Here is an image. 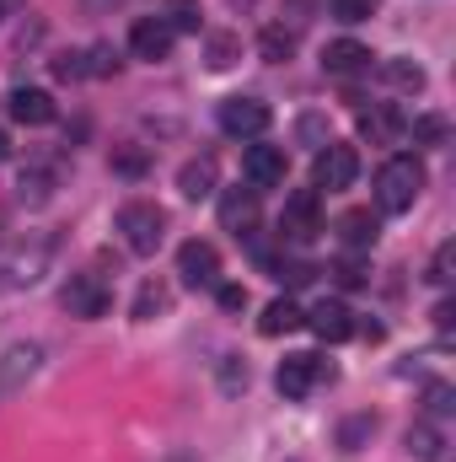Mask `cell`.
I'll list each match as a JSON object with an SVG mask.
<instances>
[{
  "mask_svg": "<svg viewBox=\"0 0 456 462\" xmlns=\"http://www.w3.org/2000/svg\"><path fill=\"white\" fill-rule=\"evenodd\" d=\"M376 11V0H333V16L339 22H365Z\"/></svg>",
  "mask_w": 456,
  "mask_h": 462,
  "instance_id": "cell-33",
  "label": "cell"
},
{
  "mask_svg": "<svg viewBox=\"0 0 456 462\" xmlns=\"http://www.w3.org/2000/svg\"><path fill=\"white\" fill-rule=\"evenodd\" d=\"M221 226L236 231V236L258 226V189H226L221 194Z\"/></svg>",
  "mask_w": 456,
  "mask_h": 462,
  "instance_id": "cell-16",
  "label": "cell"
},
{
  "mask_svg": "<svg viewBox=\"0 0 456 462\" xmlns=\"http://www.w3.org/2000/svg\"><path fill=\"white\" fill-rule=\"evenodd\" d=\"M178 274H183L188 285H221V253L194 236V242L178 247Z\"/></svg>",
  "mask_w": 456,
  "mask_h": 462,
  "instance_id": "cell-11",
  "label": "cell"
},
{
  "mask_svg": "<svg viewBox=\"0 0 456 462\" xmlns=\"http://www.w3.org/2000/svg\"><path fill=\"white\" fill-rule=\"evenodd\" d=\"M408 134H414V145H446V118L441 114H419L408 124Z\"/></svg>",
  "mask_w": 456,
  "mask_h": 462,
  "instance_id": "cell-25",
  "label": "cell"
},
{
  "mask_svg": "<svg viewBox=\"0 0 456 462\" xmlns=\"http://www.w3.org/2000/svg\"><path fill=\"white\" fill-rule=\"evenodd\" d=\"M215 178H221L215 156H194V162H183L178 189H183V199H210V194H215Z\"/></svg>",
  "mask_w": 456,
  "mask_h": 462,
  "instance_id": "cell-17",
  "label": "cell"
},
{
  "mask_svg": "<svg viewBox=\"0 0 456 462\" xmlns=\"http://www.w3.org/2000/svg\"><path fill=\"white\" fill-rule=\"evenodd\" d=\"M5 114L16 118V124H49L54 118V97L43 92V87H11V97H5Z\"/></svg>",
  "mask_w": 456,
  "mask_h": 462,
  "instance_id": "cell-14",
  "label": "cell"
},
{
  "mask_svg": "<svg viewBox=\"0 0 456 462\" xmlns=\"http://www.w3.org/2000/svg\"><path fill=\"white\" fill-rule=\"evenodd\" d=\"M167 307H172V291H167V285H156V280L140 285V296H134V318H140V323H150V318L167 312Z\"/></svg>",
  "mask_w": 456,
  "mask_h": 462,
  "instance_id": "cell-23",
  "label": "cell"
},
{
  "mask_svg": "<svg viewBox=\"0 0 456 462\" xmlns=\"http://www.w3.org/2000/svg\"><path fill=\"white\" fill-rule=\"evenodd\" d=\"M87 60H92V65H87V76H114V70H118V54L108 49V43H97Z\"/></svg>",
  "mask_w": 456,
  "mask_h": 462,
  "instance_id": "cell-32",
  "label": "cell"
},
{
  "mask_svg": "<svg viewBox=\"0 0 456 462\" xmlns=\"http://www.w3.org/2000/svg\"><path fill=\"white\" fill-rule=\"evenodd\" d=\"M435 328H441V334L456 328V301H441V307H435Z\"/></svg>",
  "mask_w": 456,
  "mask_h": 462,
  "instance_id": "cell-37",
  "label": "cell"
},
{
  "mask_svg": "<svg viewBox=\"0 0 456 462\" xmlns=\"http://www.w3.org/2000/svg\"><path fill=\"white\" fill-rule=\"evenodd\" d=\"M274 269H279L285 285H312V280H317V269H312L306 258H290V263H274Z\"/></svg>",
  "mask_w": 456,
  "mask_h": 462,
  "instance_id": "cell-31",
  "label": "cell"
},
{
  "mask_svg": "<svg viewBox=\"0 0 456 462\" xmlns=\"http://www.w3.org/2000/svg\"><path fill=\"white\" fill-rule=\"evenodd\" d=\"M16 194H22L27 205H43V199L54 194V167H49V162H32V167L22 172V183H16Z\"/></svg>",
  "mask_w": 456,
  "mask_h": 462,
  "instance_id": "cell-22",
  "label": "cell"
},
{
  "mask_svg": "<svg viewBox=\"0 0 456 462\" xmlns=\"http://www.w3.org/2000/svg\"><path fill=\"white\" fill-rule=\"evenodd\" d=\"M408 452H419L424 462H441L446 457V436H441V425H435V420L408 425Z\"/></svg>",
  "mask_w": 456,
  "mask_h": 462,
  "instance_id": "cell-21",
  "label": "cell"
},
{
  "mask_svg": "<svg viewBox=\"0 0 456 462\" xmlns=\"http://www.w3.org/2000/svg\"><path fill=\"white\" fill-rule=\"evenodd\" d=\"M5 156H11V140H5V129H0V162H5Z\"/></svg>",
  "mask_w": 456,
  "mask_h": 462,
  "instance_id": "cell-39",
  "label": "cell"
},
{
  "mask_svg": "<svg viewBox=\"0 0 456 462\" xmlns=\"http://www.w3.org/2000/svg\"><path fill=\"white\" fill-rule=\"evenodd\" d=\"M59 301H65V312L70 318H108V307H114V291L97 280V274H70V285L59 291Z\"/></svg>",
  "mask_w": 456,
  "mask_h": 462,
  "instance_id": "cell-4",
  "label": "cell"
},
{
  "mask_svg": "<svg viewBox=\"0 0 456 462\" xmlns=\"http://www.w3.org/2000/svg\"><path fill=\"white\" fill-rule=\"evenodd\" d=\"M376 216H370V210H349V216H343L339 221V236H343V247H349V253H365V247H376Z\"/></svg>",
  "mask_w": 456,
  "mask_h": 462,
  "instance_id": "cell-20",
  "label": "cell"
},
{
  "mask_svg": "<svg viewBox=\"0 0 456 462\" xmlns=\"http://www.w3.org/2000/svg\"><path fill=\"white\" fill-rule=\"evenodd\" d=\"M221 307H226V312H242V307H247V291H242V285H221Z\"/></svg>",
  "mask_w": 456,
  "mask_h": 462,
  "instance_id": "cell-36",
  "label": "cell"
},
{
  "mask_svg": "<svg viewBox=\"0 0 456 462\" xmlns=\"http://www.w3.org/2000/svg\"><path fill=\"white\" fill-rule=\"evenodd\" d=\"M172 43H178V32H172L161 16H140V22H134V32H129V49H134V60H150V65L172 60Z\"/></svg>",
  "mask_w": 456,
  "mask_h": 462,
  "instance_id": "cell-9",
  "label": "cell"
},
{
  "mask_svg": "<svg viewBox=\"0 0 456 462\" xmlns=\"http://www.w3.org/2000/svg\"><path fill=\"white\" fill-rule=\"evenodd\" d=\"M381 76H387L397 92H419V87H424V70H419L414 60H387V65H381Z\"/></svg>",
  "mask_w": 456,
  "mask_h": 462,
  "instance_id": "cell-24",
  "label": "cell"
},
{
  "mask_svg": "<svg viewBox=\"0 0 456 462\" xmlns=\"http://www.w3.org/2000/svg\"><path fill=\"white\" fill-rule=\"evenodd\" d=\"M269 103H258V97H226L221 103V129H226L231 140H258L263 129H269Z\"/></svg>",
  "mask_w": 456,
  "mask_h": 462,
  "instance_id": "cell-8",
  "label": "cell"
},
{
  "mask_svg": "<svg viewBox=\"0 0 456 462\" xmlns=\"http://www.w3.org/2000/svg\"><path fill=\"white\" fill-rule=\"evenodd\" d=\"M279 231H285L290 242H312V236L323 231V194H317V189H296V194L285 199Z\"/></svg>",
  "mask_w": 456,
  "mask_h": 462,
  "instance_id": "cell-7",
  "label": "cell"
},
{
  "mask_svg": "<svg viewBox=\"0 0 456 462\" xmlns=\"http://www.w3.org/2000/svg\"><path fill=\"white\" fill-rule=\"evenodd\" d=\"M306 328H312L323 345H343V339L354 334V312H349L343 301H317V307L306 312Z\"/></svg>",
  "mask_w": 456,
  "mask_h": 462,
  "instance_id": "cell-13",
  "label": "cell"
},
{
  "mask_svg": "<svg viewBox=\"0 0 456 462\" xmlns=\"http://www.w3.org/2000/svg\"><path fill=\"white\" fill-rule=\"evenodd\" d=\"M236 54H242V43H236L231 32H215V38H210V70H231Z\"/></svg>",
  "mask_w": 456,
  "mask_h": 462,
  "instance_id": "cell-29",
  "label": "cell"
},
{
  "mask_svg": "<svg viewBox=\"0 0 456 462\" xmlns=\"http://www.w3.org/2000/svg\"><path fill=\"white\" fill-rule=\"evenodd\" d=\"M419 194H424V162L419 156H387L381 172H376V205H381V216L414 210Z\"/></svg>",
  "mask_w": 456,
  "mask_h": 462,
  "instance_id": "cell-1",
  "label": "cell"
},
{
  "mask_svg": "<svg viewBox=\"0 0 456 462\" xmlns=\"http://www.w3.org/2000/svg\"><path fill=\"white\" fill-rule=\"evenodd\" d=\"M114 5H123V0H87V11H114Z\"/></svg>",
  "mask_w": 456,
  "mask_h": 462,
  "instance_id": "cell-38",
  "label": "cell"
},
{
  "mask_svg": "<svg viewBox=\"0 0 456 462\" xmlns=\"http://www.w3.org/2000/svg\"><path fill=\"white\" fill-rule=\"evenodd\" d=\"M279 393L285 398H312V387H323V382H333V365L323 360V355H290L285 365H279Z\"/></svg>",
  "mask_w": 456,
  "mask_h": 462,
  "instance_id": "cell-5",
  "label": "cell"
},
{
  "mask_svg": "<svg viewBox=\"0 0 456 462\" xmlns=\"http://www.w3.org/2000/svg\"><path fill=\"white\" fill-rule=\"evenodd\" d=\"M118 231H123V247H129V253L150 258V253L167 242V210L150 205V199H129V205L118 210Z\"/></svg>",
  "mask_w": 456,
  "mask_h": 462,
  "instance_id": "cell-2",
  "label": "cell"
},
{
  "mask_svg": "<svg viewBox=\"0 0 456 462\" xmlns=\"http://www.w3.org/2000/svg\"><path fill=\"white\" fill-rule=\"evenodd\" d=\"M242 178H247L252 189H274V183H285V151H279V145H247V156H242Z\"/></svg>",
  "mask_w": 456,
  "mask_h": 462,
  "instance_id": "cell-12",
  "label": "cell"
},
{
  "mask_svg": "<svg viewBox=\"0 0 456 462\" xmlns=\"http://www.w3.org/2000/svg\"><path fill=\"white\" fill-rule=\"evenodd\" d=\"M172 32H199V5L194 0H172V16H161Z\"/></svg>",
  "mask_w": 456,
  "mask_h": 462,
  "instance_id": "cell-30",
  "label": "cell"
},
{
  "mask_svg": "<svg viewBox=\"0 0 456 462\" xmlns=\"http://www.w3.org/2000/svg\"><path fill=\"white\" fill-rule=\"evenodd\" d=\"M451 409H456L451 382H430V387H424V414H430V420H446Z\"/></svg>",
  "mask_w": 456,
  "mask_h": 462,
  "instance_id": "cell-26",
  "label": "cell"
},
{
  "mask_svg": "<svg viewBox=\"0 0 456 462\" xmlns=\"http://www.w3.org/2000/svg\"><path fill=\"white\" fill-rule=\"evenodd\" d=\"M333 280H339L343 291H360V285H365V269H360L354 258H343V263H333Z\"/></svg>",
  "mask_w": 456,
  "mask_h": 462,
  "instance_id": "cell-34",
  "label": "cell"
},
{
  "mask_svg": "<svg viewBox=\"0 0 456 462\" xmlns=\"http://www.w3.org/2000/svg\"><path fill=\"white\" fill-rule=\"evenodd\" d=\"M38 360H43V349L38 345H11L0 355V398H11L32 371H38Z\"/></svg>",
  "mask_w": 456,
  "mask_h": 462,
  "instance_id": "cell-15",
  "label": "cell"
},
{
  "mask_svg": "<svg viewBox=\"0 0 456 462\" xmlns=\"http://www.w3.org/2000/svg\"><path fill=\"white\" fill-rule=\"evenodd\" d=\"M323 70H328V76L370 70V49H365V43H354V38H339V43H328V49H323Z\"/></svg>",
  "mask_w": 456,
  "mask_h": 462,
  "instance_id": "cell-18",
  "label": "cell"
},
{
  "mask_svg": "<svg viewBox=\"0 0 456 462\" xmlns=\"http://www.w3.org/2000/svg\"><path fill=\"white\" fill-rule=\"evenodd\" d=\"M354 172H360V156H354V145H323L317 151V162H312V189L323 194H339L354 183Z\"/></svg>",
  "mask_w": 456,
  "mask_h": 462,
  "instance_id": "cell-6",
  "label": "cell"
},
{
  "mask_svg": "<svg viewBox=\"0 0 456 462\" xmlns=\"http://www.w3.org/2000/svg\"><path fill=\"white\" fill-rule=\"evenodd\" d=\"M360 134H365L370 145H397V140L408 134V114H403L397 103H370V108L360 114Z\"/></svg>",
  "mask_w": 456,
  "mask_h": 462,
  "instance_id": "cell-10",
  "label": "cell"
},
{
  "mask_svg": "<svg viewBox=\"0 0 456 462\" xmlns=\"http://www.w3.org/2000/svg\"><path fill=\"white\" fill-rule=\"evenodd\" d=\"M49 258H54L49 236H22V242H11L0 253V274H5V285H38L43 269H49Z\"/></svg>",
  "mask_w": 456,
  "mask_h": 462,
  "instance_id": "cell-3",
  "label": "cell"
},
{
  "mask_svg": "<svg viewBox=\"0 0 456 462\" xmlns=\"http://www.w3.org/2000/svg\"><path fill=\"white\" fill-rule=\"evenodd\" d=\"M301 323H306V312H301L290 296H279V301H269V307H263V318H258V334H263V339H279V334H296Z\"/></svg>",
  "mask_w": 456,
  "mask_h": 462,
  "instance_id": "cell-19",
  "label": "cell"
},
{
  "mask_svg": "<svg viewBox=\"0 0 456 462\" xmlns=\"http://www.w3.org/2000/svg\"><path fill=\"white\" fill-rule=\"evenodd\" d=\"M258 49H263V60H290V49H296V32H285V27H263Z\"/></svg>",
  "mask_w": 456,
  "mask_h": 462,
  "instance_id": "cell-27",
  "label": "cell"
},
{
  "mask_svg": "<svg viewBox=\"0 0 456 462\" xmlns=\"http://www.w3.org/2000/svg\"><path fill=\"white\" fill-rule=\"evenodd\" d=\"M54 76H59V81H81V76H87L81 54H59V60H54Z\"/></svg>",
  "mask_w": 456,
  "mask_h": 462,
  "instance_id": "cell-35",
  "label": "cell"
},
{
  "mask_svg": "<svg viewBox=\"0 0 456 462\" xmlns=\"http://www.w3.org/2000/svg\"><path fill=\"white\" fill-rule=\"evenodd\" d=\"M456 280V242H441L430 258V285H451Z\"/></svg>",
  "mask_w": 456,
  "mask_h": 462,
  "instance_id": "cell-28",
  "label": "cell"
},
{
  "mask_svg": "<svg viewBox=\"0 0 456 462\" xmlns=\"http://www.w3.org/2000/svg\"><path fill=\"white\" fill-rule=\"evenodd\" d=\"M16 5H22V0H0V11H16Z\"/></svg>",
  "mask_w": 456,
  "mask_h": 462,
  "instance_id": "cell-40",
  "label": "cell"
}]
</instances>
